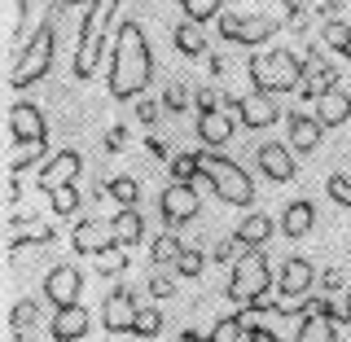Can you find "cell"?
<instances>
[{"label":"cell","mask_w":351,"mask_h":342,"mask_svg":"<svg viewBox=\"0 0 351 342\" xmlns=\"http://www.w3.org/2000/svg\"><path fill=\"white\" fill-rule=\"evenodd\" d=\"M49 334H53V342H80V338L88 334V312H84L80 303L58 307V316H53Z\"/></svg>","instance_id":"21"},{"label":"cell","mask_w":351,"mask_h":342,"mask_svg":"<svg viewBox=\"0 0 351 342\" xmlns=\"http://www.w3.org/2000/svg\"><path fill=\"white\" fill-rule=\"evenodd\" d=\"M180 237H176V228L171 233H162V237H154L149 241V259L158 263V268H176V259H180Z\"/></svg>","instance_id":"28"},{"label":"cell","mask_w":351,"mask_h":342,"mask_svg":"<svg viewBox=\"0 0 351 342\" xmlns=\"http://www.w3.org/2000/svg\"><path fill=\"white\" fill-rule=\"evenodd\" d=\"M158 329H162V312H158V307H141L136 329H132V334H136V338H154Z\"/></svg>","instance_id":"39"},{"label":"cell","mask_w":351,"mask_h":342,"mask_svg":"<svg viewBox=\"0 0 351 342\" xmlns=\"http://www.w3.org/2000/svg\"><path fill=\"white\" fill-rule=\"evenodd\" d=\"M202 338H211V334H197V329H184L180 342H202Z\"/></svg>","instance_id":"46"},{"label":"cell","mask_w":351,"mask_h":342,"mask_svg":"<svg viewBox=\"0 0 351 342\" xmlns=\"http://www.w3.org/2000/svg\"><path fill=\"white\" fill-rule=\"evenodd\" d=\"M149 154H154V158H171V149L162 145V141H149Z\"/></svg>","instance_id":"45"},{"label":"cell","mask_w":351,"mask_h":342,"mask_svg":"<svg viewBox=\"0 0 351 342\" xmlns=\"http://www.w3.org/2000/svg\"><path fill=\"white\" fill-rule=\"evenodd\" d=\"M114 237H119V246H136V241L145 237V215H141L136 206H119V215H114Z\"/></svg>","instance_id":"26"},{"label":"cell","mask_w":351,"mask_h":342,"mask_svg":"<svg viewBox=\"0 0 351 342\" xmlns=\"http://www.w3.org/2000/svg\"><path fill=\"white\" fill-rule=\"evenodd\" d=\"M316 119H321L325 127H343L347 119H351V93L329 88L325 97H316Z\"/></svg>","instance_id":"23"},{"label":"cell","mask_w":351,"mask_h":342,"mask_svg":"<svg viewBox=\"0 0 351 342\" xmlns=\"http://www.w3.org/2000/svg\"><path fill=\"white\" fill-rule=\"evenodd\" d=\"M206 259H211V255H202L197 246H184L180 259H176V277H184V281L202 277V272H206Z\"/></svg>","instance_id":"33"},{"label":"cell","mask_w":351,"mask_h":342,"mask_svg":"<svg viewBox=\"0 0 351 342\" xmlns=\"http://www.w3.org/2000/svg\"><path fill=\"white\" fill-rule=\"evenodd\" d=\"M184 106H189V88H184L180 80L167 84V93H162V110H167V114H180Z\"/></svg>","instance_id":"41"},{"label":"cell","mask_w":351,"mask_h":342,"mask_svg":"<svg viewBox=\"0 0 351 342\" xmlns=\"http://www.w3.org/2000/svg\"><path fill=\"white\" fill-rule=\"evenodd\" d=\"M149 294H154V299H171V294H176V277H167V272L149 277Z\"/></svg>","instance_id":"42"},{"label":"cell","mask_w":351,"mask_h":342,"mask_svg":"<svg viewBox=\"0 0 351 342\" xmlns=\"http://www.w3.org/2000/svg\"><path fill=\"white\" fill-rule=\"evenodd\" d=\"M312 285H316V268H312V263H307L303 255H290V259L281 263V272H277V290L307 299V294H312Z\"/></svg>","instance_id":"18"},{"label":"cell","mask_w":351,"mask_h":342,"mask_svg":"<svg viewBox=\"0 0 351 342\" xmlns=\"http://www.w3.org/2000/svg\"><path fill=\"white\" fill-rule=\"evenodd\" d=\"M241 255H246V241H241L237 233H233V237L211 241V263H237Z\"/></svg>","instance_id":"36"},{"label":"cell","mask_w":351,"mask_h":342,"mask_svg":"<svg viewBox=\"0 0 351 342\" xmlns=\"http://www.w3.org/2000/svg\"><path fill=\"white\" fill-rule=\"evenodd\" d=\"M325 189H329V197H334L338 206H351V175L347 171H334L325 180Z\"/></svg>","instance_id":"40"},{"label":"cell","mask_w":351,"mask_h":342,"mask_svg":"<svg viewBox=\"0 0 351 342\" xmlns=\"http://www.w3.org/2000/svg\"><path fill=\"white\" fill-rule=\"evenodd\" d=\"M277 224H281V237H307L316 228V206L307 202V197H294V202L281 211Z\"/></svg>","instance_id":"22"},{"label":"cell","mask_w":351,"mask_h":342,"mask_svg":"<svg viewBox=\"0 0 351 342\" xmlns=\"http://www.w3.org/2000/svg\"><path fill=\"white\" fill-rule=\"evenodd\" d=\"M202 154V180H211V193L219 197V202L228 206H250L255 202V184H250L246 167H237L233 158H224V154Z\"/></svg>","instance_id":"4"},{"label":"cell","mask_w":351,"mask_h":342,"mask_svg":"<svg viewBox=\"0 0 351 342\" xmlns=\"http://www.w3.org/2000/svg\"><path fill=\"white\" fill-rule=\"evenodd\" d=\"M93 263H97L101 277H119V272L128 268V255H123V246H110V250H101V255H93Z\"/></svg>","instance_id":"37"},{"label":"cell","mask_w":351,"mask_h":342,"mask_svg":"<svg viewBox=\"0 0 351 342\" xmlns=\"http://www.w3.org/2000/svg\"><path fill=\"white\" fill-rule=\"evenodd\" d=\"M136 114H141V123H154V119H158V106H154V101H141Z\"/></svg>","instance_id":"44"},{"label":"cell","mask_w":351,"mask_h":342,"mask_svg":"<svg viewBox=\"0 0 351 342\" xmlns=\"http://www.w3.org/2000/svg\"><path fill=\"white\" fill-rule=\"evenodd\" d=\"M193 101H197V110H215V106H224V97H219L215 88H197Z\"/></svg>","instance_id":"43"},{"label":"cell","mask_w":351,"mask_h":342,"mask_svg":"<svg viewBox=\"0 0 351 342\" xmlns=\"http://www.w3.org/2000/svg\"><path fill=\"white\" fill-rule=\"evenodd\" d=\"M329 88H338V71L329 66L321 53H312V58L303 62V84H299V97L307 101H316V97H325Z\"/></svg>","instance_id":"16"},{"label":"cell","mask_w":351,"mask_h":342,"mask_svg":"<svg viewBox=\"0 0 351 342\" xmlns=\"http://www.w3.org/2000/svg\"><path fill=\"white\" fill-rule=\"evenodd\" d=\"M272 285H277L272 263L259 255V246H246V255L233 263V277H228V299L241 303V307H250V303H259Z\"/></svg>","instance_id":"5"},{"label":"cell","mask_w":351,"mask_h":342,"mask_svg":"<svg viewBox=\"0 0 351 342\" xmlns=\"http://www.w3.org/2000/svg\"><path fill=\"white\" fill-rule=\"evenodd\" d=\"M80 290H84V272L75 268V263H62V268H53L49 277H44V299L53 307L80 303Z\"/></svg>","instance_id":"14"},{"label":"cell","mask_w":351,"mask_h":342,"mask_svg":"<svg viewBox=\"0 0 351 342\" xmlns=\"http://www.w3.org/2000/svg\"><path fill=\"white\" fill-rule=\"evenodd\" d=\"M321 44H325V49H334L338 58H351V31H347V22H334V18H329L325 31H321Z\"/></svg>","instance_id":"32"},{"label":"cell","mask_w":351,"mask_h":342,"mask_svg":"<svg viewBox=\"0 0 351 342\" xmlns=\"http://www.w3.org/2000/svg\"><path fill=\"white\" fill-rule=\"evenodd\" d=\"M343 307L351 312V281H347V290H343Z\"/></svg>","instance_id":"47"},{"label":"cell","mask_w":351,"mask_h":342,"mask_svg":"<svg viewBox=\"0 0 351 342\" xmlns=\"http://www.w3.org/2000/svg\"><path fill=\"white\" fill-rule=\"evenodd\" d=\"M44 154H49V145H44V141H22V145H18V154L9 158V171H14V175H22L27 167H36V162H49Z\"/></svg>","instance_id":"30"},{"label":"cell","mask_w":351,"mask_h":342,"mask_svg":"<svg viewBox=\"0 0 351 342\" xmlns=\"http://www.w3.org/2000/svg\"><path fill=\"white\" fill-rule=\"evenodd\" d=\"M154 80V53H149V36L141 22H123L110 49V97L114 101H136Z\"/></svg>","instance_id":"1"},{"label":"cell","mask_w":351,"mask_h":342,"mask_svg":"<svg viewBox=\"0 0 351 342\" xmlns=\"http://www.w3.org/2000/svg\"><path fill=\"white\" fill-rule=\"evenodd\" d=\"M202 27H206V22H197V18H184V22L171 27V44H176L180 58H202V53L211 49V40H206Z\"/></svg>","instance_id":"19"},{"label":"cell","mask_w":351,"mask_h":342,"mask_svg":"<svg viewBox=\"0 0 351 342\" xmlns=\"http://www.w3.org/2000/svg\"><path fill=\"white\" fill-rule=\"evenodd\" d=\"M80 167H84L80 149H58V154H53V158L36 171V189L53 193V189H62V184H75V180H80Z\"/></svg>","instance_id":"11"},{"label":"cell","mask_w":351,"mask_h":342,"mask_svg":"<svg viewBox=\"0 0 351 342\" xmlns=\"http://www.w3.org/2000/svg\"><path fill=\"white\" fill-rule=\"evenodd\" d=\"M184 18H197V22H211L224 14V0H180Z\"/></svg>","instance_id":"38"},{"label":"cell","mask_w":351,"mask_h":342,"mask_svg":"<svg viewBox=\"0 0 351 342\" xmlns=\"http://www.w3.org/2000/svg\"><path fill=\"white\" fill-rule=\"evenodd\" d=\"M255 158H259V171L268 175L272 184H290L294 171H299V167H294V145H290V141H285V145H281V141H263Z\"/></svg>","instance_id":"13"},{"label":"cell","mask_w":351,"mask_h":342,"mask_svg":"<svg viewBox=\"0 0 351 342\" xmlns=\"http://www.w3.org/2000/svg\"><path fill=\"white\" fill-rule=\"evenodd\" d=\"M136 316H141V303L128 285H119V290H110L101 299V321H106L110 334H132V329H136Z\"/></svg>","instance_id":"10"},{"label":"cell","mask_w":351,"mask_h":342,"mask_svg":"<svg viewBox=\"0 0 351 342\" xmlns=\"http://www.w3.org/2000/svg\"><path fill=\"white\" fill-rule=\"evenodd\" d=\"M49 66H53V22L44 18L36 27V36L22 44L14 71H9V84H14V88H31V84H40L44 75H49Z\"/></svg>","instance_id":"6"},{"label":"cell","mask_w":351,"mask_h":342,"mask_svg":"<svg viewBox=\"0 0 351 342\" xmlns=\"http://www.w3.org/2000/svg\"><path fill=\"white\" fill-rule=\"evenodd\" d=\"M49 202H53V215L58 219H71L75 211H80V189H75V184H62V189L49 193Z\"/></svg>","instance_id":"34"},{"label":"cell","mask_w":351,"mask_h":342,"mask_svg":"<svg viewBox=\"0 0 351 342\" xmlns=\"http://www.w3.org/2000/svg\"><path fill=\"white\" fill-rule=\"evenodd\" d=\"M114 9L119 0H93L84 9V22H80V44H75V80H93L101 71V58H106V27L114 22Z\"/></svg>","instance_id":"2"},{"label":"cell","mask_w":351,"mask_h":342,"mask_svg":"<svg viewBox=\"0 0 351 342\" xmlns=\"http://www.w3.org/2000/svg\"><path fill=\"white\" fill-rule=\"evenodd\" d=\"M347 31H351V22H347Z\"/></svg>","instance_id":"49"},{"label":"cell","mask_w":351,"mask_h":342,"mask_svg":"<svg viewBox=\"0 0 351 342\" xmlns=\"http://www.w3.org/2000/svg\"><path fill=\"white\" fill-rule=\"evenodd\" d=\"M101 197H114L119 206H141V184L132 175H114V180L101 184Z\"/></svg>","instance_id":"27"},{"label":"cell","mask_w":351,"mask_h":342,"mask_svg":"<svg viewBox=\"0 0 351 342\" xmlns=\"http://www.w3.org/2000/svg\"><path fill=\"white\" fill-rule=\"evenodd\" d=\"M71 246H75V255H101V250L119 246L114 219H84V224H75L71 228Z\"/></svg>","instance_id":"12"},{"label":"cell","mask_w":351,"mask_h":342,"mask_svg":"<svg viewBox=\"0 0 351 342\" xmlns=\"http://www.w3.org/2000/svg\"><path fill=\"white\" fill-rule=\"evenodd\" d=\"M246 71L250 80H255V88H263V93H299L303 84V62L294 58L290 49H268V53H250L246 58Z\"/></svg>","instance_id":"3"},{"label":"cell","mask_w":351,"mask_h":342,"mask_svg":"<svg viewBox=\"0 0 351 342\" xmlns=\"http://www.w3.org/2000/svg\"><path fill=\"white\" fill-rule=\"evenodd\" d=\"M277 228H281V224H277L272 215H263V211H250V215L237 224V237L246 241V246H263V241H268L272 233H277Z\"/></svg>","instance_id":"24"},{"label":"cell","mask_w":351,"mask_h":342,"mask_svg":"<svg viewBox=\"0 0 351 342\" xmlns=\"http://www.w3.org/2000/svg\"><path fill=\"white\" fill-rule=\"evenodd\" d=\"M325 123L316 114H290L285 119V141L294 145V154H316L321 149V141H325Z\"/></svg>","instance_id":"15"},{"label":"cell","mask_w":351,"mask_h":342,"mask_svg":"<svg viewBox=\"0 0 351 342\" xmlns=\"http://www.w3.org/2000/svg\"><path fill=\"white\" fill-rule=\"evenodd\" d=\"M219 36H224L228 44H246V49H255V44H268L272 36L281 31V22L277 18H268V14H219Z\"/></svg>","instance_id":"7"},{"label":"cell","mask_w":351,"mask_h":342,"mask_svg":"<svg viewBox=\"0 0 351 342\" xmlns=\"http://www.w3.org/2000/svg\"><path fill=\"white\" fill-rule=\"evenodd\" d=\"M9 132H14L18 145H22V141H44V114H40V106L18 101L14 110H9Z\"/></svg>","instance_id":"20"},{"label":"cell","mask_w":351,"mask_h":342,"mask_svg":"<svg viewBox=\"0 0 351 342\" xmlns=\"http://www.w3.org/2000/svg\"><path fill=\"white\" fill-rule=\"evenodd\" d=\"M246 312L241 316H224V321L211 325V342H246Z\"/></svg>","instance_id":"31"},{"label":"cell","mask_w":351,"mask_h":342,"mask_svg":"<svg viewBox=\"0 0 351 342\" xmlns=\"http://www.w3.org/2000/svg\"><path fill=\"white\" fill-rule=\"evenodd\" d=\"M197 141L206 149H219L233 141V114H224V106L215 110H197Z\"/></svg>","instance_id":"17"},{"label":"cell","mask_w":351,"mask_h":342,"mask_svg":"<svg viewBox=\"0 0 351 342\" xmlns=\"http://www.w3.org/2000/svg\"><path fill=\"white\" fill-rule=\"evenodd\" d=\"M66 5H93V0H66Z\"/></svg>","instance_id":"48"},{"label":"cell","mask_w":351,"mask_h":342,"mask_svg":"<svg viewBox=\"0 0 351 342\" xmlns=\"http://www.w3.org/2000/svg\"><path fill=\"white\" fill-rule=\"evenodd\" d=\"M224 110H233L237 123L241 127H272L281 119V106H277V93H263V88H255V93L246 97H224Z\"/></svg>","instance_id":"9"},{"label":"cell","mask_w":351,"mask_h":342,"mask_svg":"<svg viewBox=\"0 0 351 342\" xmlns=\"http://www.w3.org/2000/svg\"><path fill=\"white\" fill-rule=\"evenodd\" d=\"M299 342H334V321L321 312H307L299 325Z\"/></svg>","instance_id":"29"},{"label":"cell","mask_w":351,"mask_h":342,"mask_svg":"<svg viewBox=\"0 0 351 342\" xmlns=\"http://www.w3.org/2000/svg\"><path fill=\"white\" fill-rule=\"evenodd\" d=\"M40 325V303L36 299H22L14 303V312H9V338L22 342V338H31V329Z\"/></svg>","instance_id":"25"},{"label":"cell","mask_w":351,"mask_h":342,"mask_svg":"<svg viewBox=\"0 0 351 342\" xmlns=\"http://www.w3.org/2000/svg\"><path fill=\"white\" fill-rule=\"evenodd\" d=\"M171 180H202V154H176L171 158Z\"/></svg>","instance_id":"35"},{"label":"cell","mask_w":351,"mask_h":342,"mask_svg":"<svg viewBox=\"0 0 351 342\" xmlns=\"http://www.w3.org/2000/svg\"><path fill=\"white\" fill-rule=\"evenodd\" d=\"M197 211H202V197H197L193 180H171L167 189H162V197H158V215H162V224H167V228L193 224Z\"/></svg>","instance_id":"8"}]
</instances>
